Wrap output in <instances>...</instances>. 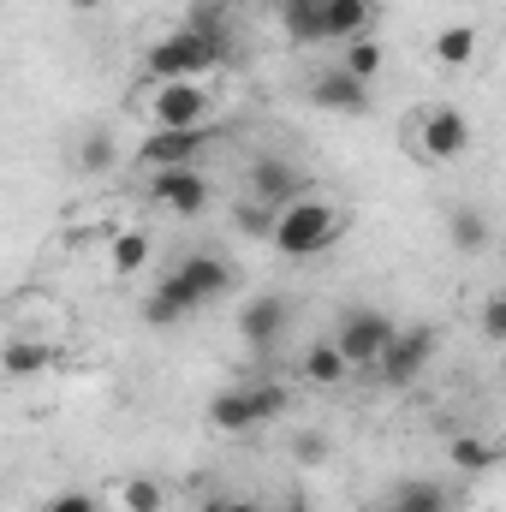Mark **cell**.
Wrapping results in <instances>:
<instances>
[{"mask_svg":"<svg viewBox=\"0 0 506 512\" xmlns=\"http://www.w3.org/2000/svg\"><path fill=\"white\" fill-rule=\"evenodd\" d=\"M108 262H114V274H143V262H149V233H120V239L108 245Z\"/></svg>","mask_w":506,"mask_h":512,"instance_id":"obj_23","label":"cell"},{"mask_svg":"<svg viewBox=\"0 0 506 512\" xmlns=\"http://www.w3.org/2000/svg\"><path fill=\"white\" fill-rule=\"evenodd\" d=\"M280 24L298 48L322 42V0H280Z\"/></svg>","mask_w":506,"mask_h":512,"instance_id":"obj_19","label":"cell"},{"mask_svg":"<svg viewBox=\"0 0 506 512\" xmlns=\"http://www.w3.org/2000/svg\"><path fill=\"white\" fill-rule=\"evenodd\" d=\"M322 447H328L322 435H304V441H298V459H304V465H316V459H322Z\"/></svg>","mask_w":506,"mask_h":512,"instance_id":"obj_29","label":"cell"},{"mask_svg":"<svg viewBox=\"0 0 506 512\" xmlns=\"http://www.w3.org/2000/svg\"><path fill=\"white\" fill-rule=\"evenodd\" d=\"M417 149H423V161H459L465 149H471V120L459 114V108H423L417 114Z\"/></svg>","mask_w":506,"mask_h":512,"instance_id":"obj_6","label":"cell"},{"mask_svg":"<svg viewBox=\"0 0 506 512\" xmlns=\"http://www.w3.org/2000/svg\"><path fill=\"white\" fill-rule=\"evenodd\" d=\"M197 512H233V501H221V495H215V501H203Z\"/></svg>","mask_w":506,"mask_h":512,"instance_id":"obj_30","label":"cell"},{"mask_svg":"<svg viewBox=\"0 0 506 512\" xmlns=\"http://www.w3.org/2000/svg\"><path fill=\"white\" fill-rule=\"evenodd\" d=\"M393 340H399V322H393L387 310H346L340 328H334V346L346 352L352 370H376L381 352H387Z\"/></svg>","mask_w":506,"mask_h":512,"instance_id":"obj_4","label":"cell"},{"mask_svg":"<svg viewBox=\"0 0 506 512\" xmlns=\"http://www.w3.org/2000/svg\"><path fill=\"white\" fill-rule=\"evenodd\" d=\"M274 251L292 256V262H304V256L328 251L334 239H340V209L334 203H322V197H298V203H286L280 215H274Z\"/></svg>","mask_w":506,"mask_h":512,"instance_id":"obj_2","label":"cell"},{"mask_svg":"<svg viewBox=\"0 0 506 512\" xmlns=\"http://www.w3.org/2000/svg\"><path fill=\"white\" fill-rule=\"evenodd\" d=\"M340 66H346L352 78L376 84V78H381V66H387V54H381V42H376V36H358V42L346 48V60H340Z\"/></svg>","mask_w":506,"mask_h":512,"instance_id":"obj_22","label":"cell"},{"mask_svg":"<svg viewBox=\"0 0 506 512\" xmlns=\"http://www.w3.org/2000/svg\"><path fill=\"white\" fill-rule=\"evenodd\" d=\"M114 155H120V149H114V137H108V131H90V137L78 143V167H84V173H108V167H114Z\"/></svg>","mask_w":506,"mask_h":512,"instance_id":"obj_26","label":"cell"},{"mask_svg":"<svg viewBox=\"0 0 506 512\" xmlns=\"http://www.w3.org/2000/svg\"><path fill=\"white\" fill-rule=\"evenodd\" d=\"M251 197L280 215L286 203H298V197H310V191H304V173H298L286 155H256L251 161Z\"/></svg>","mask_w":506,"mask_h":512,"instance_id":"obj_9","label":"cell"},{"mask_svg":"<svg viewBox=\"0 0 506 512\" xmlns=\"http://www.w3.org/2000/svg\"><path fill=\"white\" fill-rule=\"evenodd\" d=\"M286 411V387H227V393H215L209 399V423L221 429V435H251L256 423H268V417H280Z\"/></svg>","mask_w":506,"mask_h":512,"instance_id":"obj_3","label":"cell"},{"mask_svg":"<svg viewBox=\"0 0 506 512\" xmlns=\"http://www.w3.org/2000/svg\"><path fill=\"white\" fill-rule=\"evenodd\" d=\"M233 512H262V507H251V501H233Z\"/></svg>","mask_w":506,"mask_h":512,"instance_id":"obj_31","label":"cell"},{"mask_svg":"<svg viewBox=\"0 0 506 512\" xmlns=\"http://www.w3.org/2000/svg\"><path fill=\"white\" fill-rule=\"evenodd\" d=\"M233 54V36H197V30H173L143 54V78L155 84H203V72H215Z\"/></svg>","mask_w":506,"mask_h":512,"instance_id":"obj_1","label":"cell"},{"mask_svg":"<svg viewBox=\"0 0 506 512\" xmlns=\"http://www.w3.org/2000/svg\"><path fill=\"white\" fill-rule=\"evenodd\" d=\"M447 239H453V251L477 256L483 245H489V221H483V209H471V203L447 209Z\"/></svg>","mask_w":506,"mask_h":512,"instance_id":"obj_18","label":"cell"},{"mask_svg":"<svg viewBox=\"0 0 506 512\" xmlns=\"http://www.w3.org/2000/svg\"><path fill=\"white\" fill-rule=\"evenodd\" d=\"M376 6L370 0H322V42H358L370 36Z\"/></svg>","mask_w":506,"mask_h":512,"instance_id":"obj_14","label":"cell"},{"mask_svg":"<svg viewBox=\"0 0 506 512\" xmlns=\"http://www.w3.org/2000/svg\"><path fill=\"white\" fill-rule=\"evenodd\" d=\"M310 102H316L322 114H364V108H370V84L352 78L346 66H328V72L310 78Z\"/></svg>","mask_w":506,"mask_h":512,"instance_id":"obj_12","label":"cell"},{"mask_svg":"<svg viewBox=\"0 0 506 512\" xmlns=\"http://www.w3.org/2000/svg\"><path fill=\"white\" fill-rule=\"evenodd\" d=\"M286 512H304V507H286Z\"/></svg>","mask_w":506,"mask_h":512,"instance_id":"obj_33","label":"cell"},{"mask_svg":"<svg viewBox=\"0 0 506 512\" xmlns=\"http://www.w3.org/2000/svg\"><path fill=\"white\" fill-rule=\"evenodd\" d=\"M429 358H435V328H399V340L381 352V364H376L381 387H411L429 370Z\"/></svg>","mask_w":506,"mask_h":512,"instance_id":"obj_7","label":"cell"},{"mask_svg":"<svg viewBox=\"0 0 506 512\" xmlns=\"http://www.w3.org/2000/svg\"><path fill=\"white\" fill-rule=\"evenodd\" d=\"M173 274H179V286H185L197 304H215V298H227V292H233V268H227L215 251H191Z\"/></svg>","mask_w":506,"mask_h":512,"instance_id":"obj_13","label":"cell"},{"mask_svg":"<svg viewBox=\"0 0 506 512\" xmlns=\"http://www.w3.org/2000/svg\"><path fill=\"white\" fill-rule=\"evenodd\" d=\"M42 370H48V346H42V340H12V346H6V376H12V382L42 376Z\"/></svg>","mask_w":506,"mask_h":512,"instance_id":"obj_21","label":"cell"},{"mask_svg":"<svg viewBox=\"0 0 506 512\" xmlns=\"http://www.w3.org/2000/svg\"><path fill=\"white\" fill-rule=\"evenodd\" d=\"M120 507L126 512H161L167 507V489H161L155 477H131L126 489H120Z\"/></svg>","mask_w":506,"mask_h":512,"instance_id":"obj_25","label":"cell"},{"mask_svg":"<svg viewBox=\"0 0 506 512\" xmlns=\"http://www.w3.org/2000/svg\"><path fill=\"white\" fill-rule=\"evenodd\" d=\"M352 376V364H346V352L334 346V340H316L310 352H304V382H316V387H340Z\"/></svg>","mask_w":506,"mask_h":512,"instance_id":"obj_17","label":"cell"},{"mask_svg":"<svg viewBox=\"0 0 506 512\" xmlns=\"http://www.w3.org/2000/svg\"><path fill=\"white\" fill-rule=\"evenodd\" d=\"M435 60L441 66H471L477 60V24H447L435 36Z\"/></svg>","mask_w":506,"mask_h":512,"instance_id":"obj_20","label":"cell"},{"mask_svg":"<svg viewBox=\"0 0 506 512\" xmlns=\"http://www.w3.org/2000/svg\"><path fill=\"white\" fill-rule=\"evenodd\" d=\"M42 512H102V507H96V495H90V489H60Z\"/></svg>","mask_w":506,"mask_h":512,"instance_id":"obj_28","label":"cell"},{"mask_svg":"<svg viewBox=\"0 0 506 512\" xmlns=\"http://www.w3.org/2000/svg\"><path fill=\"white\" fill-rule=\"evenodd\" d=\"M381 512H453V489H441L429 477H399L387 489V507Z\"/></svg>","mask_w":506,"mask_h":512,"instance_id":"obj_15","label":"cell"},{"mask_svg":"<svg viewBox=\"0 0 506 512\" xmlns=\"http://www.w3.org/2000/svg\"><path fill=\"white\" fill-rule=\"evenodd\" d=\"M483 334H489L495 346H506V292H495V298L483 304Z\"/></svg>","mask_w":506,"mask_h":512,"instance_id":"obj_27","label":"cell"},{"mask_svg":"<svg viewBox=\"0 0 506 512\" xmlns=\"http://www.w3.org/2000/svg\"><path fill=\"white\" fill-rule=\"evenodd\" d=\"M209 114H215V102H209L203 84H155V96H149V120L161 131L209 126Z\"/></svg>","mask_w":506,"mask_h":512,"instance_id":"obj_5","label":"cell"},{"mask_svg":"<svg viewBox=\"0 0 506 512\" xmlns=\"http://www.w3.org/2000/svg\"><path fill=\"white\" fill-rule=\"evenodd\" d=\"M185 30H197V36H227V0H191V6H185Z\"/></svg>","mask_w":506,"mask_h":512,"instance_id":"obj_24","label":"cell"},{"mask_svg":"<svg viewBox=\"0 0 506 512\" xmlns=\"http://www.w3.org/2000/svg\"><path fill=\"white\" fill-rule=\"evenodd\" d=\"M447 459H453V471L483 477V471H495L506 459V447L501 441H483V435H453V441H447Z\"/></svg>","mask_w":506,"mask_h":512,"instance_id":"obj_16","label":"cell"},{"mask_svg":"<svg viewBox=\"0 0 506 512\" xmlns=\"http://www.w3.org/2000/svg\"><path fill=\"white\" fill-rule=\"evenodd\" d=\"M203 149H209V126H191V131H161L155 126L149 137H143L137 161H149V167L161 173V167H191Z\"/></svg>","mask_w":506,"mask_h":512,"instance_id":"obj_11","label":"cell"},{"mask_svg":"<svg viewBox=\"0 0 506 512\" xmlns=\"http://www.w3.org/2000/svg\"><path fill=\"white\" fill-rule=\"evenodd\" d=\"M149 203L167 215H203L209 209V179L197 167H161L149 179Z\"/></svg>","mask_w":506,"mask_h":512,"instance_id":"obj_8","label":"cell"},{"mask_svg":"<svg viewBox=\"0 0 506 512\" xmlns=\"http://www.w3.org/2000/svg\"><path fill=\"white\" fill-rule=\"evenodd\" d=\"M72 6H78V12H90V6H102V0H72Z\"/></svg>","mask_w":506,"mask_h":512,"instance_id":"obj_32","label":"cell"},{"mask_svg":"<svg viewBox=\"0 0 506 512\" xmlns=\"http://www.w3.org/2000/svg\"><path fill=\"white\" fill-rule=\"evenodd\" d=\"M286 328H292V304H286L280 292H262V298H251V304L239 310V340L256 346V352L280 346V340H286Z\"/></svg>","mask_w":506,"mask_h":512,"instance_id":"obj_10","label":"cell"}]
</instances>
